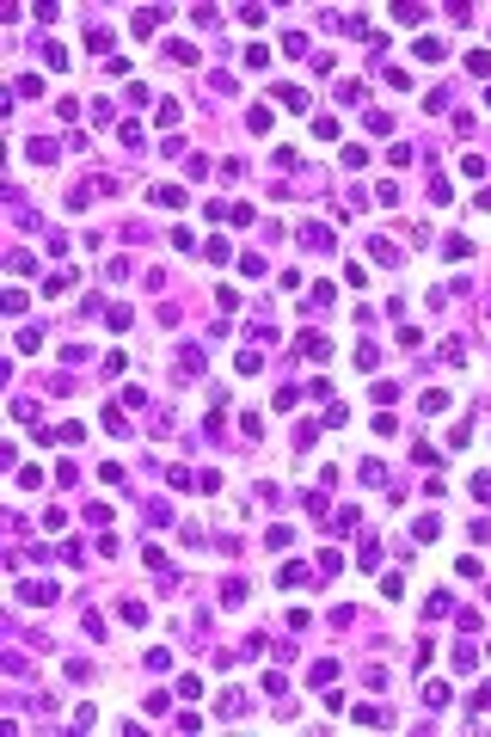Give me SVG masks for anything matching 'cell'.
<instances>
[{"label":"cell","instance_id":"obj_1","mask_svg":"<svg viewBox=\"0 0 491 737\" xmlns=\"http://www.w3.org/2000/svg\"><path fill=\"white\" fill-rule=\"evenodd\" d=\"M19 602H25V608H49V602H56V583H44V578L19 583Z\"/></svg>","mask_w":491,"mask_h":737},{"label":"cell","instance_id":"obj_2","mask_svg":"<svg viewBox=\"0 0 491 737\" xmlns=\"http://www.w3.org/2000/svg\"><path fill=\"white\" fill-rule=\"evenodd\" d=\"M295 351L313 356V363H325V356H332V338H325V332H301V338H295Z\"/></svg>","mask_w":491,"mask_h":737},{"label":"cell","instance_id":"obj_3","mask_svg":"<svg viewBox=\"0 0 491 737\" xmlns=\"http://www.w3.org/2000/svg\"><path fill=\"white\" fill-rule=\"evenodd\" d=\"M301 246H307V252H332V228H320V221H301Z\"/></svg>","mask_w":491,"mask_h":737},{"label":"cell","instance_id":"obj_4","mask_svg":"<svg viewBox=\"0 0 491 737\" xmlns=\"http://www.w3.org/2000/svg\"><path fill=\"white\" fill-rule=\"evenodd\" d=\"M148 203H160V209H184V191H178V184H153Z\"/></svg>","mask_w":491,"mask_h":737},{"label":"cell","instance_id":"obj_5","mask_svg":"<svg viewBox=\"0 0 491 737\" xmlns=\"http://www.w3.org/2000/svg\"><path fill=\"white\" fill-rule=\"evenodd\" d=\"M356 566H363V571H381V541H375V535H363V547H356Z\"/></svg>","mask_w":491,"mask_h":737},{"label":"cell","instance_id":"obj_6","mask_svg":"<svg viewBox=\"0 0 491 737\" xmlns=\"http://www.w3.org/2000/svg\"><path fill=\"white\" fill-rule=\"evenodd\" d=\"M417 412H424V418H442V412H448V393H442V387H430V393L417 399Z\"/></svg>","mask_w":491,"mask_h":737},{"label":"cell","instance_id":"obj_7","mask_svg":"<svg viewBox=\"0 0 491 737\" xmlns=\"http://www.w3.org/2000/svg\"><path fill=\"white\" fill-rule=\"evenodd\" d=\"M25 160H31V166H56V141H31Z\"/></svg>","mask_w":491,"mask_h":737},{"label":"cell","instance_id":"obj_8","mask_svg":"<svg viewBox=\"0 0 491 737\" xmlns=\"http://www.w3.org/2000/svg\"><path fill=\"white\" fill-rule=\"evenodd\" d=\"M350 719H356V725H368V731H381L387 713H381V706H350Z\"/></svg>","mask_w":491,"mask_h":737},{"label":"cell","instance_id":"obj_9","mask_svg":"<svg viewBox=\"0 0 491 737\" xmlns=\"http://www.w3.org/2000/svg\"><path fill=\"white\" fill-rule=\"evenodd\" d=\"M356 516H363V510H356V504L332 510V528H338V535H356Z\"/></svg>","mask_w":491,"mask_h":737},{"label":"cell","instance_id":"obj_10","mask_svg":"<svg viewBox=\"0 0 491 737\" xmlns=\"http://www.w3.org/2000/svg\"><path fill=\"white\" fill-rule=\"evenodd\" d=\"M215 713H221V719H240V713H246L240 688H228V694H221V701H215Z\"/></svg>","mask_w":491,"mask_h":737},{"label":"cell","instance_id":"obj_11","mask_svg":"<svg viewBox=\"0 0 491 737\" xmlns=\"http://www.w3.org/2000/svg\"><path fill=\"white\" fill-rule=\"evenodd\" d=\"M368 92H363V80H338V105H363Z\"/></svg>","mask_w":491,"mask_h":737},{"label":"cell","instance_id":"obj_12","mask_svg":"<svg viewBox=\"0 0 491 737\" xmlns=\"http://www.w3.org/2000/svg\"><path fill=\"white\" fill-rule=\"evenodd\" d=\"M455 670H460V676L479 670V651H473V645H455Z\"/></svg>","mask_w":491,"mask_h":737},{"label":"cell","instance_id":"obj_13","mask_svg":"<svg viewBox=\"0 0 491 737\" xmlns=\"http://www.w3.org/2000/svg\"><path fill=\"white\" fill-rule=\"evenodd\" d=\"M332 676H338V663H332V658H320V663H313V670H307V682H313V688H325Z\"/></svg>","mask_w":491,"mask_h":737},{"label":"cell","instance_id":"obj_14","mask_svg":"<svg viewBox=\"0 0 491 737\" xmlns=\"http://www.w3.org/2000/svg\"><path fill=\"white\" fill-rule=\"evenodd\" d=\"M160 19H166V13H160V6H141V13H136V37H148V31L160 25Z\"/></svg>","mask_w":491,"mask_h":737},{"label":"cell","instance_id":"obj_15","mask_svg":"<svg viewBox=\"0 0 491 737\" xmlns=\"http://www.w3.org/2000/svg\"><path fill=\"white\" fill-rule=\"evenodd\" d=\"M233 368H240V375H258V368H264V351H240V356H233Z\"/></svg>","mask_w":491,"mask_h":737},{"label":"cell","instance_id":"obj_16","mask_svg":"<svg viewBox=\"0 0 491 737\" xmlns=\"http://www.w3.org/2000/svg\"><path fill=\"white\" fill-rule=\"evenodd\" d=\"M98 418H105V430H111V436H129V418H123L117 406H105V412H98Z\"/></svg>","mask_w":491,"mask_h":737},{"label":"cell","instance_id":"obj_17","mask_svg":"<svg viewBox=\"0 0 491 737\" xmlns=\"http://www.w3.org/2000/svg\"><path fill=\"white\" fill-rule=\"evenodd\" d=\"M424 706H436V713H442V706H448V682H424Z\"/></svg>","mask_w":491,"mask_h":737},{"label":"cell","instance_id":"obj_18","mask_svg":"<svg viewBox=\"0 0 491 737\" xmlns=\"http://www.w3.org/2000/svg\"><path fill=\"white\" fill-rule=\"evenodd\" d=\"M363 123H368V136H393V117H387V111H368Z\"/></svg>","mask_w":491,"mask_h":737},{"label":"cell","instance_id":"obj_19","mask_svg":"<svg viewBox=\"0 0 491 737\" xmlns=\"http://www.w3.org/2000/svg\"><path fill=\"white\" fill-rule=\"evenodd\" d=\"M246 129H252V136H264V129H270V111L252 105V111H246Z\"/></svg>","mask_w":491,"mask_h":737},{"label":"cell","instance_id":"obj_20","mask_svg":"<svg viewBox=\"0 0 491 737\" xmlns=\"http://www.w3.org/2000/svg\"><path fill=\"white\" fill-rule=\"evenodd\" d=\"M442 252H448V259H467V252H473V240H467V234H448Z\"/></svg>","mask_w":491,"mask_h":737},{"label":"cell","instance_id":"obj_21","mask_svg":"<svg viewBox=\"0 0 491 737\" xmlns=\"http://www.w3.org/2000/svg\"><path fill=\"white\" fill-rule=\"evenodd\" d=\"M417 61H442V37H417Z\"/></svg>","mask_w":491,"mask_h":737},{"label":"cell","instance_id":"obj_22","mask_svg":"<svg viewBox=\"0 0 491 737\" xmlns=\"http://www.w3.org/2000/svg\"><path fill=\"white\" fill-rule=\"evenodd\" d=\"M442 614H455V596H448V590H436V596H430V621H442Z\"/></svg>","mask_w":491,"mask_h":737},{"label":"cell","instance_id":"obj_23","mask_svg":"<svg viewBox=\"0 0 491 737\" xmlns=\"http://www.w3.org/2000/svg\"><path fill=\"white\" fill-rule=\"evenodd\" d=\"M86 49H98V56H105V49H111V31H105V25H86Z\"/></svg>","mask_w":491,"mask_h":737},{"label":"cell","instance_id":"obj_24","mask_svg":"<svg viewBox=\"0 0 491 737\" xmlns=\"http://www.w3.org/2000/svg\"><path fill=\"white\" fill-rule=\"evenodd\" d=\"M276 99H283L289 111H307V92H301V86H276Z\"/></svg>","mask_w":491,"mask_h":737},{"label":"cell","instance_id":"obj_25","mask_svg":"<svg viewBox=\"0 0 491 737\" xmlns=\"http://www.w3.org/2000/svg\"><path fill=\"white\" fill-rule=\"evenodd\" d=\"M368 252H375V264H399V246H393V240H375Z\"/></svg>","mask_w":491,"mask_h":737},{"label":"cell","instance_id":"obj_26","mask_svg":"<svg viewBox=\"0 0 491 737\" xmlns=\"http://www.w3.org/2000/svg\"><path fill=\"white\" fill-rule=\"evenodd\" d=\"M221 602H228V608H240V602H246V583L228 578V583H221Z\"/></svg>","mask_w":491,"mask_h":737},{"label":"cell","instance_id":"obj_27","mask_svg":"<svg viewBox=\"0 0 491 737\" xmlns=\"http://www.w3.org/2000/svg\"><path fill=\"white\" fill-rule=\"evenodd\" d=\"M111 516H117L111 504H86V522H92V528H111Z\"/></svg>","mask_w":491,"mask_h":737},{"label":"cell","instance_id":"obj_28","mask_svg":"<svg viewBox=\"0 0 491 737\" xmlns=\"http://www.w3.org/2000/svg\"><path fill=\"white\" fill-rule=\"evenodd\" d=\"M203 259H209V264H228V240H203Z\"/></svg>","mask_w":491,"mask_h":737},{"label":"cell","instance_id":"obj_29","mask_svg":"<svg viewBox=\"0 0 491 737\" xmlns=\"http://www.w3.org/2000/svg\"><path fill=\"white\" fill-rule=\"evenodd\" d=\"M363 486H387V467H381V461H363Z\"/></svg>","mask_w":491,"mask_h":737},{"label":"cell","instance_id":"obj_30","mask_svg":"<svg viewBox=\"0 0 491 737\" xmlns=\"http://www.w3.org/2000/svg\"><path fill=\"white\" fill-rule=\"evenodd\" d=\"M393 19H399V25H424V19H430V6H399Z\"/></svg>","mask_w":491,"mask_h":737},{"label":"cell","instance_id":"obj_31","mask_svg":"<svg viewBox=\"0 0 491 737\" xmlns=\"http://www.w3.org/2000/svg\"><path fill=\"white\" fill-rule=\"evenodd\" d=\"M44 528H49V535H61V528H68V510L49 504V510H44Z\"/></svg>","mask_w":491,"mask_h":737},{"label":"cell","instance_id":"obj_32","mask_svg":"<svg viewBox=\"0 0 491 737\" xmlns=\"http://www.w3.org/2000/svg\"><path fill=\"white\" fill-rule=\"evenodd\" d=\"M473 498H479V504H491V473H479V479H473Z\"/></svg>","mask_w":491,"mask_h":737},{"label":"cell","instance_id":"obj_33","mask_svg":"<svg viewBox=\"0 0 491 737\" xmlns=\"http://www.w3.org/2000/svg\"><path fill=\"white\" fill-rule=\"evenodd\" d=\"M473 713H491V682H485V688L473 694Z\"/></svg>","mask_w":491,"mask_h":737},{"label":"cell","instance_id":"obj_34","mask_svg":"<svg viewBox=\"0 0 491 737\" xmlns=\"http://www.w3.org/2000/svg\"><path fill=\"white\" fill-rule=\"evenodd\" d=\"M479 326H485V338H491V301H485V320H479Z\"/></svg>","mask_w":491,"mask_h":737},{"label":"cell","instance_id":"obj_35","mask_svg":"<svg viewBox=\"0 0 491 737\" xmlns=\"http://www.w3.org/2000/svg\"><path fill=\"white\" fill-rule=\"evenodd\" d=\"M485 658H491V645H485Z\"/></svg>","mask_w":491,"mask_h":737},{"label":"cell","instance_id":"obj_36","mask_svg":"<svg viewBox=\"0 0 491 737\" xmlns=\"http://www.w3.org/2000/svg\"><path fill=\"white\" fill-rule=\"evenodd\" d=\"M485 602H491V590H485Z\"/></svg>","mask_w":491,"mask_h":737}]
</instances>
